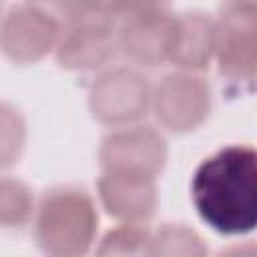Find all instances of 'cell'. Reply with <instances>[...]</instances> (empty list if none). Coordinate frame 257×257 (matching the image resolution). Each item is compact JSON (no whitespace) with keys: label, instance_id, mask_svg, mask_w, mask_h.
Listing matches in <instances>:
<instances>
[{"label":"cell","instance_id":"cell-2","mask_svg":"<svg viewBox=\"0 0 257 257\" xmlns=\"http://www.w3.org/2000/svg\"><path fill=\"white\" fill-rule=\"evenodd\" d=\"M94 227L96 215L86 191L60 187L40 205L36 237L50 257H82L92 243Z\"/></svg>","mask_w":257,"mask_h":257},{"label":"cell","instance_id":"cell-5","mask_svg":"<svg viewBox=\"0 0 257 257\" xmlns=\"http://www.w3.org/2000/svg\"><path fill=\"white\" fill-rule=\"evenodd\" d=\"M197 241H201V239H197L195 233H191L187 229L169 227V229H165L163 237L153 243L155 249L151 251V257H181V255L201 257L197 253V249H199Z\"/></svg>","mask_w":257,"mask_h":257},{"label":"cell","instance_id":"cell-4","mask_svg":"<svg viewBox=\"0 0 257 257\" xmlns=\"http://www.w3.org/2000/svg\"><path fill=\"white\" fill-rule=\"evenodd\" d=\"M98 257H151V253L143 231L126 225L124 229H116L104 239Z\"/></svg>","mask_w":257,"mask_h":257},{"label":"cell","instance_id":"cell-1","mask_svg":"<svg viewBox=\"0 0 257 257\" xmlns=\"http://www.w3.org/2000/svg\"><path fill=\"white\" fill-rule=\"evenodd\" d=\"M191 203L221 235H245L257 219V155L251 145H227L205 157L191 177Z\"/></svg>","mask_w":257,"mask_h":257},{"label":"cell","instance_id":"cell-3","mask_svg":"<svg viewBox=\"0 0 257 257\" xmlns=\"http://www.w3.org/2000/svg\"><path fill=\"white\" fill-rule=\"evenodd\" d=\"M58 36V24L52 14L44 12L40 6H20L6 20L2 30L4 50L16 60H28L40 56Z\"/></svg>","mask_w":257,"mask_h":257}]
</instances>
